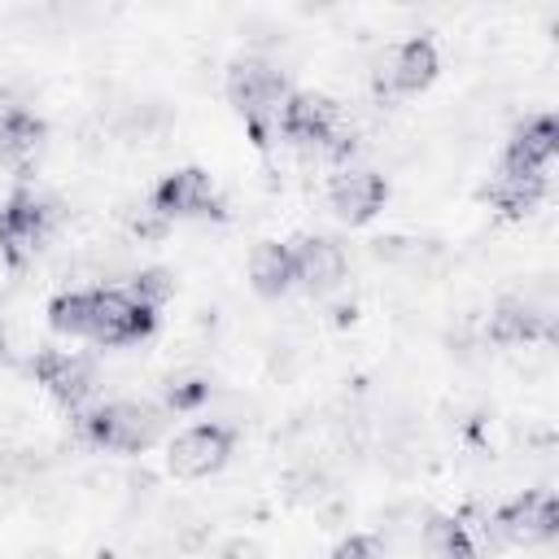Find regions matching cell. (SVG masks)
<instances>
[{
	"label": "cell",
	"instance_id": "6da1fadb",
	"mask_svg": "<svg viewBox=\"0 0 559 559\" xmlns=\"http://www.w3.org/2000/svg\"><path fill=\"white\" fill-rule=\"evenodd\" d=\"M79 424H83V437L92 445H105V450H144L162 432V411H153L148 402H105L92 415H83Z\"/></svg>",
	"mask_w": 559,
	"mask_h": 559
},
{
	"label": "cell",
	"instance_id": "7a4b0ae2",
	"mask_svg": "<svg viewBox=\"0 0 559 559\" xmlns=\"http://www.w3.org/2000/svg\"><path fill=\"white\" fill-rule=\"evenodd\" d=\"M57 223V205L35 197V192H13L0 210V253L22 266L26 258H35V249L44 245V236Z\"/></svg>",
	"mask_w": 559,
	"mask_h": 559
},
{
	"label": "cell",
	"instance_id": "3957f363",
	"mask_svg": "<svg viewBox=\"0 0 559 559\" xmlns=\"http://www.w3.org/2000/svg\"><path fill=\"white\" fill-rule=\"evenodd\" d=\"M227 96L253 122V131L262 135V122L271 114H280V105L288 100V83H284V74L275 66H266L258 57H245V61H236L227 70Z\"/></svg>",
	"mask_w": 559,
	"mask_h": 559
},
{
	"label": "cell",
	"instance_id": "277c9868",
	"mask_svg": "<svg viewBox=\"0 0 559 559\" xmlns=\"http://www.w3.org/2000/svg\"><path fill=\"white\" fill-rule=\"evenodd\" d=\"M231 445H236V432L227 424H192L183 428L170 450H166V463L175 476L183 480H201L210 472H218L227 459H231Z\"/></svg>",
	"mask_w": 559,
	"mask_h": 559
},
{
	"label": "cell",
	"instance_id": "5b68a950",
	"mask_svg": "<svg viewBox=\"0 0 559 559\" xmlns=\"http://www.w3.org/2000/svg\"><path fill=\"white\" fill-rule=\"evenodd\" d=\"M157 323V310H144L140 301H131L118 288H96V306H92V341L100 345H127L148 336Z\"/></svg>",
	"mask_w": 559,
	"mask_h": 559
},
{
	"label": "cell",
	"instance_id": "8992f818",
	"mask_svg": "<svg viewBox=\"0 0 559 559\" xmlns=\"http://www.w3.org/2000/svg\"><path fill=\"white\" fill-rule=\"evenodd\" d=\"M432 79H437V48H432V39L415 35V39H406V44H397V48L384 52V61H380V70H376V92H380V96L419 92V87H428Z\"/></svg>",
	"mask_w": 559,
	"mask_h": 559
},
{
	"label": "cell",
	"instance_id": "52a82bcc",
	"mask_svg": "<svg viewBox=\"0 0 559 559\" xmlns=\"http://www.w3.org/2000/svg\"><path fill=\"white\" fill-rule=\"evenodd\" d=\"M345 127V118H341V105L332 100V96H323V92H297V96H288L284 105H280V131L288 135V140H297V144H310V148H319L332 131H341Z\"/></svg>",
	"mask_w": 559,
	"mask_h": 559
},
{
	"label": "cell",
	"instance_id": "ba28073f",
	"mask_svg": "<svg viewBox=\"0 0 559 559\" xmlns=\"http://www.w3.org/2000/svg\"><path fill=\"white\" fill-rule=\"evenodd\" d=\"M153 210L166 218H197V214H214L218 197H214V179L201 166H183L170 170L157 188H153Z\"/></svg>",
	"mask_w": 559,
	"mask_h": 559
},
{
	"label": "cell",
	"instance_id": "9c48e42d",
	"mask_svg": "<svg viewBox=\"0 0 559 559\" xmlns=\"http://www.w3.org/2000/svg\"><path fill=\"white\" fill-rule=\"evenodd\" d=\"M493 528L515 546H542L559 533V507L550 493H524L493 515Z\"/></svg>",
	"mask_w": 559,
	"mask_h": 559
},
{
	"label": "cell",
	"instance_id": "30bf717a",
	"mask_svg": "<svg viewBox=\"0 0 559 559\" xmlns=\"http://www.w3.org/2000/svg\"><path fill=\"white\" fill-rule=\"evenodd\" d=\"M345 280V253L328 236H301L293 245V284L310 293H328Z\"/></svg>",
	"mask_w": 559,
	"mask_h": 559
},
{
	"label": "cell",
	"instance_id": "8fae6325",
	"mask_svg": "<svg viewBox=\"0 0 559 559\" xmlns=\"http://www.w3.org/2000/svg\"><path fill=\"white\" fill-rule=\"evenodd\" d=\"M555 306L550 301H533V297H507L493 306L489 314V341L498 345H524L537 341L542 332H550Z\"/></svg>",
	"mask_w": 559,
	"mask_h": 559
},
{
	"label": "cell",
	"instance_id": "7c38bea8",
	"mask_svg": "<svg viewBox=\"0 0 559 559\" xmlns=\"http://www.w3.org/2000/svg\"><path fill=\"white\" fill-rule=\"evenodd\" d=\"M384 197H389V183L376 170H358V166L332 175V188H328V201L345 223H367L384 205Z\"/></svg>",
	"mask_w": 559,
	"mask_h": 559
},
{
	"label": "cell",
	"instance_id": "4fadbf2b",
	"mask_svg": "<svg viewBox=\"0 0 559 559\" xmlns=\"http://www.w3.org/2000/svg\"><path fill=\"white\" fill-rule=\"evenodd\" d=\"M31 371L39 376V384H48V393H52L61 406H79V402L92 393V384H96L87 358L57 354V349H39L35 362H31Z\"/></svg>",
	"mask_w": 559,
	"mask_h": 559
},
{
	"label": "cell",
	"instance_id": "5bb4252c",
	"mask_svg": "<svg viewBox=\"0 0 559 559\" xmlns=\"http://www.w3.org/2000/svg\"><path fill=\"white\" fill-rule=\"evenodd\" d=\"M555 153H559V127H555V118L537 114V118H528L524 127H515V135H511V144H507L502 166L546 175V166H550V157H555Z\"/></svg>",
	"mask_w": 559,
	"mask_h": 559
},
{
	"label": "cell",
	"instance_id": "9a60e30c",
	"mask_svg": "<svg viewBox=\"0 0 559 559\" xmlns=\"http://www.w3.org/2000/svg\"><path fill=\"white\" fill-rule=\"evenodd\" d=\"M546 192V175L537 170H515V166H502L493 175V183L485 188V197L502 210V214H528Z\"/></svg>",
	"mask_w": 559,
	"mask_h": 559
},
{
	"label": "cell",
	"instance_id": "2e32d148",
	"mask_svg": "<svg viewBox=\"0 0 559 559\" xmlns=\"http://www.w3.org/2000/svg\"><path fill=\"white\" fill-rule=\"evenodd\" d=\"M39 140H44V122L31 109H22V105L0 109V162H9V166L26 162L39 148Z\"/></svg>",
	"mask_w": 559,
	"mask_h": 559
},
{
	"label": "cell",
	"instance_id": "e0dca14e",
	"mask_svg": "<svg viewBox=\"0 0 559 559\" xmlns=\"http://www.w3.org/2000/svg\"><path fill=\"white\" fill-rule=\"evenodd\" d=\"M249 280L262 297H280L288 284H293V245H280V240H262L253 253H249Z\"/></svg>",
	"mask_w": 559,
	"mask_h": 559
},
{
	"label": "cell",
	"instance_id": "ac0fdd59",
	"mask_svg": "<svg viewBox=\"0 0 559 559\" xmlns=\"http://www.w3.org/2000/svg\"><path fill=\"white\" fill-rule=\"evenodd\" d=\"M424 555L428 559H476V537L463 520L432 515L424 524Z\"/></svg>",
	"mask_w": 559,
	"mask_h": 559
},
{
	"label": "cell",
	"instance_id": "d6986e66",
	"mask_svg": "<svg viewBox=\"0 0 559 559\" xmlns=\"http://www.w3.org/2000/svg\"><path fill=\"white\" fill-rule=\"evenodd\" d=\"M92 306H96V293H61L48 306V323L66 336H87L92 332Z\"/></svg>",
	"mask_w": 559,
	"mask_h": 559
},
{
	"label": "cell",
	"instance_id": "ffe728a7",
	"mask_svg": "<svg viewBox=\"0 0 559 559\" xmlns=\"http://www.w3.org/2000/svg\"><path fill=\"white\" fill-rule=\"evenodd\" d=\"M170 293H175V280H170V271H162V266L135 271V275H131V284H127V297H131V301H140L144 310H157Z\"/></svg>",
	"mask_w": 559,
	"mask_h": 559
},
{
	"label": "cell",
	"instance_id": "44dd1931",
	"mask_svg": "<svg viewBox=\"0 0 559 559\" xmlns=\"http://www.w3.org/2000/svg\"><path fill=\"white\" fill-rule=\"evenodd\" d=\"M205 397H210V384L197 380V376H183V380H170L166 384V406H175V411H192Z\"/></svg>",
	"mask_w": 559,
	"mask_h": 559
},
{
	"label": "cell",
	"instance_id": "7402d4cb",
	"mask_svg": "<svg viewBox=\"0 0 559 559\" xmlns=\"http://www.w3.org/2000/svg\"><path fill=\"white\" fill-rule=\"evenodd\" d=\"M166 214H157L153 205H131V214H127V227H131V236H140V240H157L162 231H166Z\"/></svg>",
	"mask_w": 559,
	"mask_h": 559
},
{
	"label": "cell",
	"instance_id": "603a6c76",
	"mask_svg": "<svg viewBox=\"0 0 559 559\" xmlns=\"http://www.w3.org/2000/svg\"><path fill=\"white\" fill-rule=\"evenodd\" d=\"M332 559H384V546L371 533H354L332 550Z\"/></svg>",
	"mask_w": 559,
	"mask_h": 559
}]
</instances>
